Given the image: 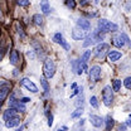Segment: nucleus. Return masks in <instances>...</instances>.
I'll return each instance as SVG.
<instances>
[{"label":"nucleus","mask_w":131,"mask_h":131,"mask_svg":"<svg viewBox=\"0 0 131 131\" xmlns=\"http://www.w3.org/2000/svg\"><path fill=\"white\" fill-rule=\"evenodd\" d=\"M117 29H118V27L115 23H111L110 20H106V19L98 20V32L108 33V32H116Z\"/></svg>","instance_id":"1"},{"label":"nucleus","mask_w":131,"mask_h":131,"mask_svg":"<svg viewBox=\"0 0 131 131\" xmlns=\"http://www.w3.org/2000/svg\"><path fill=\"white\" fill-rule=\"evenodd\" d=\"M43 73L47 78H52L56 73V64L52 59H46L44 66H43Z\"/></svg>","instance_id":"2"},{"label":"nucleus","mask_w":131,"mask_h":131,"mask_svg":"<svg viewBox=\"0 0 131 131\" xmlns=\"http://www.w3.org/2000/svg\"><path fill=\"white\" fill-rule=\"evenodd\" d=\"M114 90H111L110 86H106L102 91V98H103V103L106 106H111L112 101H114V93H112Z\"/></svg>","instance_id":"3"},{"label":"nucleus","mask_w":131,"mask_h":131,"mask_svg":"<svg viewBox=\"0 0 131 131\" xmlns=\"http://www.w3.org/2000/svg\"><path fill=\"white\" fill-rule=\"evenodd\" d=\"M102 38H103V35H101V32H93L90 37H87V38H86V42L83 43V46H84V47L92 46V44H95L96 42L102 40Z\"/></svg>","instance_id":"4"},{"label":"nucleus","mask_w":131,"mask_h":131,"mask_svg":"<svg viewBox=\"0 0 131 131\" xmlns=\"http://www.w3.org/2000/svg\"><path fill=\"white\" fill-rule=\"evenodd\" d=\"M129 42L130 40H129V38H127L126 34H120V35H116V37L112 38V44H114L115 47H117V48L124 47L125 43H129Z\"/></svg>","instance_id":"5"},{"label":"nucleus","mask_w":131,"mask_h":131,"mask_svg":"<svg viewBox=\"0 0 131 131\" xmlns=\"http://www.w3.org/2000/svg\"><path fill=\"white\" fill-rule=\"evenodd\" d=\"M108 49H110V46L106 44V43H100L97 47L95 48V54L97 58H103L107 53H108Z\"/></svg>","instance_id":"6"},{"label":"nucleus","mask_w":131,"mask_h":131,"mask_svg":"<svg viewBox=\"0 0 131 131\" xmlns=\"http://www.w3.org/2000/svg\"><path fill=\"white\" fill-rule=\"evenodd\" d=\"M10 87H12V83H9V82H1L0 83V102H3L6 98V96L9 95Z\"/></svg>","instance_id":"7"},{"label":"nucleus","mask_w":131,"mask_h":131,"mask_svg":"<svg viewBox=\"0 0 131 131\" xmlns=\"http://www.w3.org/2000/svg\"><path fill=\"white\" fill-rule=\"evenodd\" d=\"M9 105H10V107H13V108H15L16 111H19V112H24L25 111V105L19 100H15L14 97V95H12V97H10V102H9Z\"/></svg>","instance_id":"8"},{"label":"nucleus","mask_w":131,"mask_h":131,"mask_svg":"<svg viewBox=\"0 0 131 131\" xmlns=\"http://www.w3.org/2000/svg\"><path fill=\"white\" fill-rule=\"evenodd\" d=\"M20 84L24 86L28 91H30L33 93H37V92H38V87H37L30 80H28V78H21V80H20Z\"/></svg>","instance_id":"9"},{"label":"nucleus","mask_w":131,"mask_h":131,"mask_svg":"<svg viewBox=\"0 0 131 131\" xmlns=\"http://www.w3.org/2000/svg\"><path fill=\"white\" fill-rule=\"evenodd\" d=\"M90 77H91L92 81L95 82L100 81V78H101V67L100 66H93L90 69Z\"/></svg>","instance_id":"10"},{"label":"nucleus","mask_w":131,"mask_h":131,"mask_svg":"<svg viewBox=\"0 0 131 131\" xmlns=\"http://www.w3.org/2000/svg\"><path fill=\"white\" fill-rule=\"evenodd\" d=\"M53 40L56 42V43H58V44H61L66 50H69V46L66 43L64 38H63V35L61 34V33H56L54 35H53Z\"/></svg>","instance_id":"11"},{"label":"nucleus","mask_w":131,"mask_h":131,"mask_svg":"<svg viewBox=\"0 0 131 131\" xmlns=\"http://www.w3.org/2000/svg\"><path fill=\"white\" fill-rule=\"evenodd\" d=\"M90 121H91V124H92L95 127H101V126L103 125V122H105L102 117L96 116V115H91V116H90Z\"/></svg>","instance_id":"12"},{"label":"nucleus","mask_w":131,"mask_h":131,"mask_svg":"<svg viewBox=\"0 0 131 131\" xmlns=\"http://www.w3.org/2000/svg\"><path fill=\"white\" fill-rule=\"evenodd\" d=\"M77 25L83 30H90L91 29V23L88 20H86V19H78L77 20Z\"/></svg>","instance_id":"13"},{"label":"nucleus","mask_w":131,"mask_h":131,"mask_svg":"<svg viewBox=\"0 0 131 131\" xmlns=\"http://www.w3.org/2000/svg\"><path fill=\"white\" fill-rule=\"evenodd\" d=\"M72 37L76 40H81V39H83L86 37V30H83V29H81V30L80 29H74L72 32Z\"/></svg>","instance_id":"14"},{"label":"nucleus","mask_w":131,"mask_h":131,"mask_svg":"<svg viewBox=\"0 0 131 131\" xmlns=\"http://www.w3.org/2000/svg\"><path fill=\"white\" fill-rule=\"evenodd\" d=\"M20 124V118L19 117H12V118H9V120H6V122H5V126L6 127H15Z\"/></svg>","instance_id":"15"},{"label":"nucleus","mask_w":131,"mask_h":131,"mask_svg":"<svg viewBox=\"0 0 131 131\" xmlns=\"http://www.w3.org/2000/svg\"><path fill=\"white\" fill-rule=\"evenodd\" d=\"M9 61H10V63L13 66L18 64V62H19V53H18L16 49H13V50H12L10 57H9Z\"/></svg>","instance_id":"16"},{"label":"nucleus","mask_w":131,"mask_h":131,"mask_svg":"<svg viewBox=\"0 0 131 131\" xmlns=\"http://www.w3.org/2000/svg\"><path fill=\"white\" fill-rule=\"evenodd\" d=\"M107 58H108L110 62H116V61H118V59L121 58V53H120V52H116V50L110 52V53L107 54Z\"/></svg>","instance_id":"17"},{"label":"nucleus","mask_w":131,"mask_h":131,"mask_svg":"<svg viewBox=\"0 0 131 131\" xmlns=\"http://www.w3.org/2000/svg\"><path fill=\"white\" fill-rule=\"evenodd\" d=\"M15 112H16V110L15 108H13V107H10V108H8L5 112H4V120L6 121V120H9V118H12V117H15L16 115H15Z\"/></svg>","instance_id":"18"},{"label":"nucleus","mask_w":131,"mask_h":131,"mask_svg":"<svg viewBox=\"0 0 131 131\" xmlns=\"http://www.w3.org/2000/svg\"><path fill=\"white\" fill-rule=\"evenodd\" d=\"M40 9H42L43 14H49L50 8H49L48 0H42V1H40Z\"/></svg>","instance_id":"19"},{"label":"nucleus","mask_w":131,"mask_h":131,"mask_svg":"<svg viewBox=\"0 0 131 131\" xmlns=\"http://www.w3.org/2000/svg\"><path fill=\"white\" fill-rule=\"evenodd\" d=\"M43 21H44V18L40 15V14H34V15H33V23H34L35 25H42Z\"/></svg>","instance_id":"20"},{"label":"nucleus","mask_w":131,"mask_h":131,"mask_svg":"<svg viewBox=\"0 0 131 131\" xmlns=\"http://www.w3.org/2000/svg\"><path fill=\"white\" fill-rule=\"evenodd\" d=\"M114 118L111 116H107L106 117V130H111L114 127Z\"/></svg>","instance_id":"21"},{"label":"nucleus","mask_w":131,"mask_h":131,"mask_svg":"<svg viewBox=\"0 0 131 131\" xmlns=\"http://www.w3.org/2000/svg\"><path fill=\"white\" fill-rule=\"evenodd\" d=\"M120 88H121V81L120 80H114V82H112V90L114 91H120Z\"/></svg>","instance_id":"22"},{"label":"nucleus","mask_w":131,"mask_h":131,"mask_svg":"<svg viewBox=\"0 0 131 131\" xmlns=\"http://www.w3.org/2000/svg\"><path fill=\"white\" fill-rule=\"evenodd\" d=\"M90 56H91V50H86L83 54H82L81 57V62H84V63H87V61H88V58H90Z\"/></svg>","instance_id":"23"},{"label":"nucleus","mask_w":131,"mask_h":131,"mask_svg":"<svg viewBox=\"0 0 131 131\" xmlns=\"http://www.w3.org/2000/svg\"><path fill=\"white\" fill-rule=\"evenodd\" d=\"M32 44H33V47H34V49H35V52H37V53H38V54L40 56V54H42L43 52H42V47H40V46L38 44V42L33 40V42H32Z\"/></svg>","instance_id":"24"},{"label":"nucleus","mask_w":131,"mask_h":131,"mask_svg":"<svg viewBox=\"0 0 131 131\" xmlns=\"http://www.w3.org/2000/svg\"><path fill=\"white\" fill-rule=\"evenodd\" d=\"M40 83H42V86H43V88H44L46 93H48V91H49V84H48V82L46 81V78H40Z\"/></svg>","instance_id":"25"},{"label":"nucleus","mask_w":131,"mask_h":131,"mask_svg":"<svg viewBox=\"0 0 131 131\" xmlns=\"http://www.w3.org/2000/svg\"><path fill=\"white\" fill-rule=\"evenodd\" d=\"M90 103H91V106H92V107L97 108V107H98V101H97V97L92 96V97H91V100H90Z\"/></svg>","instance_id":"26"},{"label":"nucleus","mask_w":131,"mask_h":131,"mask_svg":"<svg viewBox=\"0 0 131 131\" xmlns=\"http://www.w3.org/2000/svg\"><path fill=\"white\" fill-rule=\"evenodd\" d=\"M66 5H67L69 9L73 10V9L76 8V1H74V0H66Z\"/></svg>","instance_id":"27"},{"label":"nucleus","mask_w":131,"mask_h":131,"mask_svg":"<svg viewBox=\"0 0 131 131\" xmlns=\"http://www.w3.org/2000/svg\"><path fill=\"white\" fill-rule=\"evenodd\" d=\"M82 114H83V110L78 107V108H77V110H76V111H74L73 114L71 115V117H72V118H76V117H78V116H81Z\"/></svg>","instance_id":"28"},{"label":"nucleus","mask_w":131,"mask_h":131,"mask_svg":"<svg viewBox=\"0 0 131 131\" xmlns=\"http://www.w3.org/2000/svg\"><path fill=\"white\" fill-rule=\"evenodd\" d=\"M16 4L18 5H20V6H24V8H27L28 5H29V0H15Z\"/></svg>","instance_id":"29"},{"label":"nucleus","mask_w":131,"mask_h":131,"mask_svg":"<svg viewBox=\"0 0 131 131\" xmlns=\"http://www.w3.org/2000/svg\"><path fill=\"white\" fill-rule=\"evenodd\" d=\"M124 84L127 90H131V77H127L125 81H124Z\"/></svg>","instance_id":"30"},{"label":"nucleus","mask_w":131,"mask_h":131,"mask_svg":"<svg viewBox=\"0 0 131 131\" xmlns=\"http://www.w3.org/2000/svg\"><path fill=\"white\" fill-rule=\"evenodd\" d=\"M5 52H6V48H5V47H0V61L4 58V54H5Z\"/></svg>","instance_id":"31"},{"label":"nucleus","mask_w":131,"mask_h":131,"mask_svg":"<svg viewBox=\"0 0 131 131\" xmlns=\"http://www.w3.org/2000/svg\"><path fill=\"white\" fill-rule=\"evenodd\" d=\"M18 33H19V35H20L21 38L25 37V34H24V32H23V28H21V27H18Z\"/></svg>","instance_id":"32"},{"label":"nucleus","mask_w":131,"mask_h":131,"mask_svg":"<svg viewBox=\"0 0 131 131\" xmlns=\"http://www.w3.org/2000/svg\"><path fill=\"white\" fill-rule=\"evenodd\" d=\"M48 125L49 126L53 125V116H52V115H48Z\"/></svg>","instance_id":"33"},{"label":"nucleus","mask_w":131,"mask_h":131,"mask_svg":"<svg viewBox=\"0 0 131 131\" xmlns=\"http://www.w3.org/2000/svg\"><path fill=\"white\" fill-rule=\"evenodd\" d=\"M20 101H21L23 103H27V102H29L30 100H29V98H28V97H23V98H20Z\"/></svg>","instance_id":"34"},{"label":"nucleus","mask_w":131,"mask_h":131,"mask_svg":"<svg viewBox=\"0 0 131 131\" xmlns=\"http://www.w3.org/2000/svg\"><path fill=\"white\" fill-rule=\"evenodd\" d=\"M126 126H129V127H131V116H130V118L126 121Z\"/></svg>","instance_id":"35"},{"label":"nucleus","mask_w":131,"mask_h":131,"mask_svg":"<svg viewBox=\"0 0 131 131\" xmlns=\"http://www.w3.org/2000/svg\"><path fill=\"white\" fill-rule=\"evenodd\" d=\"M126 129V125H122V126H120V130H125Z\"/></svg>","instance_id":"36"},{"label":"nucleus","mask_w":131,"mask_h":131,"mask_svg":"<svg viewBox=\"0 0 131 131\" xmlns=\"http://www.w3.org/2000/svg\"><path fill=\"white\" fill-rule=\"evenodd\" d=\"M14 76H18V69H14Z\"/></svg>","instance_id":"37"}]
</instances>
